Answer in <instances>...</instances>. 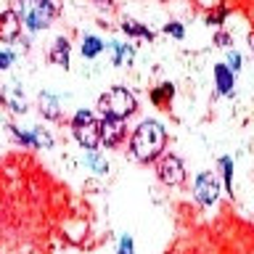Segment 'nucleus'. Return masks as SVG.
<instances>
[{
	"label": "nucleus",
	"instance_id": "nucleus-1",
	"mask_svg": "<svg viewBox=\"0 0 254 254\" xmlns=\"http://www.w3.org/2000/svg\"><path fill=\"white\" fill-rule=\"evenodd\" d=\"M164 146H167V130L162 122L156 119H146L135 127L132 138H130V154L135 162H156L159 156L164 154Z\"/></svg>",
	"mask_w": 254,
	"mask_h": 254
},
{
	"label": "nucleus",
	"instance_id": "nucleus-2",
	"mask_svg": "<svg viewBox=\"0 0 254 254\" xmlns=\"http://www.w3.org/2000/svg\"><path fill=\"white\" fill-rule=\"evenodd\" d=\"M16 13L29 32H40L53 24L56 5L53 0H16Z\"/></svg>",
	"mask_w": 254,
	"mask_h": 254
},
{
	"label": "nucleus",
	"instance_id": "nucleus-3",
	"mask_svg": "<svg viewBox=\"0 0 254 254\" xmlns=\"http://www.w3.org/2000/svg\"><path fill=\"white\" fill-rule=\"evenodd\" d=\"M98 109L103 117H111V119H130L135 111H138V101L135 95L127 90V87H109L106 93L98 98Z\"/></svg>",
	"mask_w": 254,
	"mask_h": 254
},
{
	"label": "nucleus",
	"instance_id": "nucleus-4",
	"mask_svg": "<svg viewBox=\"0 0 254 254\" xmlns=\"http://www.w3.org/2000/svg\"><path fill=\"white\" fill-rule=\"evenodd\" d=\"M71 132H74L77 143L87 151H98L101 146V122L95 119L90 109H77L71 117Z\"/></svg>",
	"mask_w": 254,
	"mask_h": 254
},
{
	"label": "nucleus",
	"instance_id": "nucleus-5",
	"mask_svg": "<svg viewBox=\"0 0 254 254\" xmlns=\"http://www.w3.org/2000/svg\"><path fill=\"white\" fill-rule=\"evenodd\" d=\"M156 175L164 186L175 188L186 180V164H183V159L175 156V154H162L156 159Z\"/></svg>",
	"mask_w": 254,
	"mask_h": 254
},
{
	"label": "nucleus",
	"instance_id": "nucleus-6",
	"mask_svg": "<svg viewBox=\"0 0 254 254\" xmlns=\"http://www.w3.org/2000/svg\"><path fill=\"white\" fill-rule=\"evenodd\" d=\"M193 196H196V201L204 204V206L217 204V198H220V183H217V178H214L212 172H201L196 178V183H193Z\"/></svg>",
	"mask_w": 254,
	"mask_h": 254
},
{
	"label": "nucleus",
	"instance_id": "nucleus-7",
	"mask_svg": "<svg viewBox=\"0 0 254 254\" xmlns=\"http://www.w3.org/2000/svg\"><path fill=\"white\" fill-rule=\"evenodd\" d=\"M125 138H127V125L122 122V119H111V117L101 119V143L106 148L122 146Z\"/></svg>",
	"mask_w": 254,
	"mask_h": 254
},
{
	"label": "nucleus",
	"instance_id": "nucleus-8",
	"mask_svg": "<svg viewBox=\"0 0 254 254\" xmlns=\"http://www.w3.org/2000/svg\"><path fill=\"white\" fill-rule=\"evenodd\" d=\"M21 19L19 13L13 11V8H8V11L0 13V43H16L21 35Z\"/></svg>",
	"mask_w": 254,
	"mask_h": 254
},
{
	"label": "nucleus",
	"instance_id": "nucleus-9",
	"mask_svg": "<svg viewBox=\"0 0 254 254\" xmlns=\"http://www.w3.org/2000/svg\"><path fill=\"white\" fill-rule=\"evenodd\" d=\"M69 40L66 37H56L53 40V45H51V51H48V59H51V64H56V66H64L66 69L69 66Z\"/></svg>",
	"mask_w": 254,
	"mask_h": 254
},
{
	"label": "nucleus",
	"instance_id": "nucleus-10",
	"mask_svg": "<svg viewBox=\"0 0 254 254\" xmlns=\"http://www.w3.org/2000/svg\"><path fill=\"white\" fill-rule=\"evenodd\" d=\"M214 82H217V93L230 95L233 93V85H236V74L225 66V64H217V66H214Z\"/></svg>",
	"mask_w": 254,
	"mask_h": 254
},
{
	"label": "nucleus",
	"instance_id": "nucleus-11",
	"mask_svg": "<svg viewBox=\"0 0 254 254\" xmlns=\"http://www.w3.org/2000/svg\"><path fill=\"white\" fill-rule=\"evenodd\" d=\"M40 114L48 117V119H59L64 114V106H61V98L53 93H43L40 95Z\"/></svg>",
	"mask_w": 254,
	"mask_h": 254
},
{
	"label": "nucleus",
	"instance_id": "nucleus-12",
	"mask_svg": "<svg viewBox=\"0 0 254 254\" xmlns=\"http://www.w3.org/2000/svg\"><path fill=\"white\" fill-rule=\"evenodd\" d=\"M109 51H111V61L117 64V66H125V64H130L132 61V56H135V51L130 45H125V43H114V40H111V43L106 45Z\"/></svg>",
	"mask_w": 254,
	"mask_h": 254
},
{
	"label": "nucleus",
	"instance_id": "nucleus-13",
	"mask_svg": "<svg viewBox=\"0 0 254 254\" xmlns=\"http://www.w3.org/2000/svg\"><path fill=\"white\" fill-rule=\"evenodd\" d=\"M172 95H175V87L170 82H162L159 87L151 90V101H154V106L167 109V106H170V101H172Z\"/></svg>",
	"mask_w": 254,
	"mask_h": 254
},
{
	"label": "nucleus",
	"instance_id": "nucleus-14",
	"mask_svg": "<svg viewBox=\"0 0 254 254\" xmlns=\"http://www.w3.org/2000/svg\"><path fill=\"white\" fill-rule=\"evenodd\" d=\"M122 32L130 37H143V40H154V32H151L148 27H143V24H138L135 19H127L122 21Z\"/></svg>",
	"mask_w": 254,
	"mask_h": 254
},
{
	"label": "nucleus",
	"instance_id": "nucleus-15",
	"mask_svg": "<svg viewBox=\"0 0 254 254\" xmlns=\"http://www.w3.org/2000/svg\"><path fill=\"white\" fill-rule=\"evenodd\" d=\"M220 167H222V180H225V193L233 196V159L222 156L220 159Z\"/></svg>",
	"mask_w": 254,
	"mask_h": 254
},
{
	"label": "nucleus",
	"instance_id": "nucleus-16",
	"mask_svg": "<svg viewBox=\"0 0 254 254\" xmlns=\"http://www.w3.org/2000/svg\"><path fill=\"white\" fill-rule=\"evenodd\" d=\"M101 51H103V43H101L95 35H87V37L82 40V56H85V59H95Z\"/></svg>",
	"mask_w": 254,
	"mask_h": 254
},
{
	"label": "nucleus",
	"instance_id": "nucleus-17",
	"mask_svg": "<svg viewBox=\"0 0 254 254\" xmlns=\"http://www.w3.org/2000/svg\"><path fill=\"white\" fill-rule=\"evenodd\" d=\"M8 130H11V135L21 143V146H27V148H37V143H35V135H32V130H19L16 125H8Z\"/></svg>",
	"mask_w": 254,
	"mask_h": 254
},
{
	"label": "nucleus",
	"instance_id": "nucleus-18",
	"mask_svg": "<svg viewBox=\"0 0 254 254\" xmlns=\"http://www.w3.org/2000/svg\"><path fill=\"white\" fill-rule=\"evenodd\" d=\"M85 162L90 164V167H93V170L98 172V175H103V172L109 170L106 159H103V156H98V151H87V154H85Z\"/></svg>",
	"mask_w": 254,
	"mask_h": 254
},
{
	"label": "nucleus",
	"instance_id": "nucleus-19",
	"mask_svg": "<svg viewBox=\"0 0 254 254\" xmlns=\"http://www.w3.org/2000/svg\"><path fill=\"white\" fill-rule=\"evenodd\" d=\"M32 135H35L37 148H51L53 146V135L45 130V127H32Z\"/></svg>",
	"mask_w": 254,
	"mask_h": 254
},
{
	"label": "nucleus",
	"instance_id": "nucleus-20",
	"mask_svg": "<svg viewBox=\"0 0 254 254\" xmlns=\"http://www.w3.org/2000/svg\"><path fill=\"white\" fill-rule=\"evenodd\" d=\"M117 254H135V244H132L130 236H122V238H119V249H117Z\"/></svg>",
	"mask_w": 254,
	"mask_h": 254
},
{
	"label": "nucleus",
	"instance_id": "nucleus-21",
	"mask_svg": "<svg viewBox=\"0 0 254 254\" xmlns=\"http://www.w3.org/2000/svg\"><path fill=\"white\" fill-rule=\"evenodd\" d=\"M225 66L236 74V71L241 69V53H238V51H230V53H228V64H225Z\"/></svg>",
	"mask_w": 254,
	"mask_h": 254
},
{
	"label": "nucleus",
	"instance_id": "nucleus-22",
	"mask_svg": "<svg viewBox=\"0 0 254 254\" xmlns=\"http://www.w3.org/2000/svg\"><path fill=\"white\" fill-rule=\"evenodd\" d=\"M164 32H167V35H172V37H178V40H183V35H186V29H183L178 21H170V24H164Z\"/></svg>",
	"mask_w": 254,
	"mask_h": 254
},
{
	"label": "nucleus",
	"instance_id": "nucleus-23",
	"mask_svg": "<svg viewBox=\"0 0 254 254\" xmlns=\"http://www.w3.org/2000/svg\"><path fill=\"white\" fill-rule=\"evenodd\" d=\"M228 16V11L225 8H217L214 13H209V19H206V24H222V19Z\"/></svg>",
	"mask_w": 254,
	"mask_h": 254
},
{
	"label": "nucleus",
	"instance_id": "nucleus-24",
	"mask_svg": "<svg viewBox=\"0 0 254 254\" xmlns=\"http://www.w3.org/2000/svg\"><path fill=\"white\" fill-rule=\"evenodd\" d=\"M13 64V51H0V69H8Z\"/></svg>",
	"mask_w": 254,
	"mask_h": 254
},
{
	"label": "nucleus",
	"instance_id": "nucleus-25",
	"mask_svg": "<svg viewBox=\"0 0 254 254\" xmlns=\"http://www.w3.org/2000/svg\"><path fill=\"white\" fill-rule=\"evenodd\" d=\"M214 43H217L220 48H228L230 45V37L225 35V32H217V35H214Z\"/></svg>",
	"mask_w": 254,
	"mask_h": 254
},
{
	"label": "nucleus",
	"instance_id": "nucleus-26",
	"mask_svg": "<svg viewBox=\"0 0 254 254\" xmlns=\"http://www.w3.org/2000/svg\"><path fill=\"white\" fill-rule=\"evenodd\" d=\"M98 8H114V0H93Z\"/></svg>",
	"mask_w": 254,
	"mask_h": 254
}]
</instances>
